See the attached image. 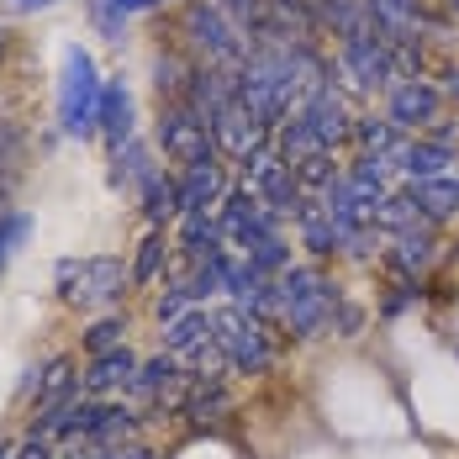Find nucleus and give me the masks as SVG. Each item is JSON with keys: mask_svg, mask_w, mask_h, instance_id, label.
Segmentation results:
<instances>
[{"mask_svg": "<svg viewBox=\"0 0 459 459\" xmlns=\"http://www.w3.org/2000/svg\"><path fill=\"white\" fill-rule=\"evenodd\" d=\"M58 296L69 301V307H80V312H106V307H117L122 296H127V285H133V270L117 259V254H91V259H58Z\"/></svg>", "mask_w": 459, "mask_h": 459, "instance_id": "obj_1", "label": "nucleus"}, {"mask_svg": "<svg viewBox=\"0 0 459 459\" xmlns=\"http://www.w3.org/2000/svg\"><path fill=\"white\" fill-rule=\"evenodd\" d=\"M100 91H106V80L95 74V58L80 43H69L64 48V69H58V133L64 138H95Z\"/></svg>", "mask_w": 459, "mask_h": 459, "instance_id": "obj_2", "label": "nucleus"}, {"mask_svg": "<svg viewBox=\"0 0 459 459\" xmlns=\"http://www.w3.org/2000/svg\"><path fill=\"white\" fill-rule=\"evenodd\" d=\"M185 38H190V48L201 53V64H212V69H243V58H248V27L232 16V11H222L217 0H190L185 5Z\"/></svg>", "mask_w": 459, "mask_h": 459, "instance_id": "obj_3", "label": "nucleus"}, {"mask_svg": "<svg viewBox=\"0 0 459 459\" xmlns=\"http://www.w3.org/2000/svg\"><path fill=\"white\" fill-rule=\"evenodd\" d=\"M280 290H285V327L296 338H322L333 327V317H338V285H327L322 270L290 264L280 275Z\"/></svg>", "mask_w": 459, "mask_h": 459, "instance_id": "obj_4", "label": "nucleus"}, {"mask_svg": "<svg viewBox=\"0 0 459 459\" xmlns=\"http://www.w3.org/2000/svg\"><path fill=\"white\" fill-rule=\"evenodd\" d=\"M212 317H217V349H222V359H228L232 375H264V369H270L275 349H270L264 322L254 317V312H243L238 301H228V307L212 312Z\"/></svg>", "mask_w": 459, "mask_h": 459, "instance_id": "obj_5", "label": "nucleus"}, {"mask_svg": "<svg viewBox=\"0 0 459 459\" xmlns=\"http://www.w3.org/2000/svg\"><path fill=\"white\" fill-rule=\"evenodd\" d=\"M327 69H338V80L359 95H375V91H391V85H396V58H391V43H385L380 32H365V38L338 43V53H333Z\"/></svg>", "mask_w": 459, "mask_h": 459, "instance_id": "obj_6", "label": "nucleus"}, {"mask_svg": "<svg viewBox=\"0 0 459 459\" xmlns=\"http://www.w3.org/2000/svg\"><path fill=\"white\" fill-rule=\"evenodd\" d=\"M159 148L180 169H206V164L222 159L217 143H212V122L201 111H190V106H164V117H159Z\"/></svg>", "mask_w": 459, "mask_h": 459, "instance_id": "obj_7", "label": "nucleus"}, {"mask_svg": "<svg viewBox=\"0 0 459 459\" xmlns=\"http://www.w3.org/2000/svg\"><path fill=\"white\" fill-rule=\"evenodd\" d=\"M307 133H312V143H317L322 153H338L343 143L354 138V122H349V106L338 100V91L333 85H322V91H312L296 111H290Z\"/></svg>", "mask_w": 459, "mask_h": 459, "instance_id": "obj_8", "label": "nucleus"}, {"mask_svg": "<svg viewBox=\"0 0 459 459\" xmlns=\"http://www.w3.org/2000/svg\"><path fill=\"white\" fill-rule=\"evenodd\" d=\"M212 143H217V153L222 159H254V153H264L270 148V127L243 106V100H228L217 117H212Z\"/></svg>", "mask_w": 459, "mask_h": 459, "instance_id": "obj_9", "label": "nucleus"}, {"mask_svg": "<svg viewBox=\"0 0 459 459\" xmlns=\"http://www.w3.org/2000/svg\"><path fill=\"white\" fill-rule=\"evenodd\" d=\"M438 111H444V91L428 85V80H396L385 91V117L402 133H428L438 122Z\"/></svg>", "mask_w": 459, "mask_h": 459, "instance_id": "obj_10", "label": "nucleus"}, {"mask_svg": "<svg viewBox=\"0 0 459 459\" xmlns=\"http://www.w3.org/2000/svg\"><path fill=\"white\" fill-rule=\"evenodd\" d=\"M74 396H85L80 391V375H74V359L69 354H58V359H48L38 369V396H32V433L43 428L48 417H58Z\"/></svg>", "mask_w": 459, "mask_h": 459, "instance_id": "obj_11", "label": "nucleus"}, {"mask_svg": "<svg viewBox=\"0 0 459 459\" xmlns=\"http://www.w3.org/2000/svg\"><path fill=\"white\" fill-rule=\"evenodd\" d=\"M180 185V217H206V212H217L222 206V195H228L232 185L222 175V164H206V169H180L175 175Z\"/></svg>", "mask_w": 459, "mask_h": 459, "instance_id": "obj_12", "label": "nucleus"}, {"mask_svg": "<svg viewBox=\"0 0 459 459\" xmlns=\"http://www.w3.org/2000/svg\"><path fill=\"white\" fill-rule=\"evenodd\" d=\"M133 375H138V359H133V349L122 343V349H111V354H95L91 369L80 375V391L100 402V396H111V391L133 385Z\"/></svg>", "mask_w": 459, "mask_h": 459, "instance_id": "obj_13", "label": "nucleus"}, {"mask_svg": "<svg viewBox=\"0 0 459 459\" xmlns=\"http://www.w3.org/2000/svg\"><path fill=\"white\" fill-rule=\"evenodd\" d=\"M95 133L106 138V148H111V153H122V148L133 143V95H127V85H122V80H106Z\"/></svg>", "mask_w": 459, "mask_h": 459, "instance_id": "obj_14", "label": "nucleus"}, {"mask_svg": "<svg viewBox=\"0 0 459 459\" xmlns=\"http://www.w3.org/2000/svg\"><path fill=\"white\" fill-rule=\"evenodd\" d=\"M232 407V391L222 375H190L185 380V396H180V417L190 422H212V417H222Z\"/></svg>", "mask_w": 459, "mask_h": 459, "instance_id": "obj_15", "label": "nucleus"}, {"mask_svg": "<svg viewBox=\"0 0 459 459\" xmlns=\"http://www.w3.org/2000/svg\"><path fill=\"white\" fill-rule=\"evenodd\" d=\"M449 164H459L455 148H444V143H433V138L407 143V148H402V159H396V169H402V175H407L412 185H422V180H444V175H449Z\"/></svg>", "mask_w": 459, "mask_h": 459, "instance_id": "obj_16", "label": "nucleus"}, {"mask_svg": "<svg viewBox=\"0 0 459 459\" xmlns=\"http://www.w3.org/2000/svg\"><path fill=\"white\" fill-rule=\"evenodd\" d=\"M433 248H438L433 228H412V232H396V238H391L385 259H391V270H396L402 280H417L428 264H433Z\"/></svg>", "mask_w": 459, "mask_h": 459, "instance_id": "obj_17", "label": "nucleus"}, {"mask_svg": "<svg viewBox=\"0 0 459 459\" xmlns=\"http://www.w3.org/2000/svg\"><path fill=\"white\" fill-rule=\"evenodd\" d=\"M111 164H117V169H111V180L122 185L127 195H143L148 185H153L159 175H164V169L153 164V148H148V143H138V138L127 143L122 153H111Z\"/></svg>", "mask_w": 459, "mask_h": 459, "instance_id": "obj_18", "label": "nucleus"}, {"mask_svg": "<svg viewBox=\"0 0 459 459\" xmlns=\"http://www.w3.org/2000/svg\"><path fill=\"white\" fill-rule=\"evenodd\" d=\"M407 195L417 201V212H422V222H428V228L449 222V217L459 212V180H455V175H444V180H422V185H412Z\"/></svg>", "mask_w": 459, "mask_h": 459, "instance_id": "obj_19", "label": "nucleus"}, {"mask_svg": "<svg viewBox=\"0 0 459 459\" xmlns=\"http://www.w3.org/2000/svg\"><path fill=\"white\" fill-rule=\"evenodd\" d=\"M217 248H228V238H222V222H217V212H206V217H180V254L190 259V264L212 259Z\"/></svg>", "mask_w": 459, "mask_h": 459, "instance_id": "obj_20", "label": "nucleus"}, {"mask_svg": "<svg viewBox=\"0 0 459 459\" xmlns=\"http://www.w3.org/2000/svg\"><path fill=\"white\" fill-rule=\"evenodd\" d=\"M296 228H301V243H307L317 259H327V254H338V248H343V232H338V222L322 212V201H312V206L296 217Z\"/></svg>", "mask_w": 459, "mask_h": 459, "instance_id": "obj_21", "label": "nucleus"}, {"mask_svg": "<svg viewBox=\"0 0 459 459\" xmlns=\"http://www.w3.org/2000/svg\"><path fill=\"white\" fill-rule=\"evenodd\" d=\"M138 201H143L148 228H169V222H180V185H175V175H159Z\"/></svg>", "mask_w": 459, "mask_h": 459, "instance_id": "obj_22", "label": "nucleus"}, {"mask_svg": "<svg viewBox=\"0 0 459 459\" xmlns=\"http://www.w3.org/2000/svg\"><path fill=\"white\" fill-rule=\"evenodd\" d=\"M354 138H359L365 153H385V159H402V148H407V133L391 127V117H365V122H354Z\"/></svg>", "mask_w": 459, "mask_h": 459, "instance_id": "obj_23", "label": "nucleus"}, {"mask_svg": "<svg viewBox=\"0 0 459 459\" xmlns=\"http://www.w3.org/2000/svg\"><path fill=\"white\" fill-rule=\"evenodd\" d=\"M349 169H338V153H312V159H301L296 164V180H301V190L312 195V201H322L333 185L343 180Z\"/></svg>", "mask_w": 459, "mask_h": 459, "instance_id": "obj_24", "label": "nucleus"}, {"mask_svg": "<svg viewBox=\"0 0 459 459\" xmlns=\"http://www.w3.org/2000/svg\"><path fill=\"white\" fill-rule=\"evenodd\" d=\"M190 74H195V64H185L180 53H164V58L153 64V91L164 95V106H180V100H185Z\"/></svg>", "mask_w": 459, "mask_h": 459, "instance_id": "obj_25", "label": "nucleus"}, {"mask_svg": "<svg viewBox=\"0 0 459 459\" xmlns=\"http://www.w3.org/2000/svg\"><path fill=\"white\" fill-rule=\"evenodd\" d=\"M375 228L385 232V238H396V232L428 228V222H422V212H417L412 195H385V201H380V212H375Z\"/></svg>", "mask_w": 459, "mask_h": 459, "instance_id": "obj_26", "label": "nucleus"}, {"mask_svg": "<svg viewBox=\"0 0 459 459\" xmlns=\"http://www.w3.org/2000/svg\"><path fill=\"white\" fill-rule=\"evenodd\" d=\"M164 259H169V238H164V228H148V238L138 243V259H133V285H153Z\"/></svg>", "mask_w": 459, "mask_h": 459, "instance_id": "obj_27", "label": "nucleus"}, {"mask_svg": "<svg viewBox=\"0 0 459 459\" xmlns=\"http://www.w3.org/2000/svg\"><path fill=\"white\" fill-rule=\"evenodd\" d=\"M243 259H248V270H254L259 280H280L285 270H290V243H285V238H270V243L248 248Z\"/></svg>", "mask_w": 459, "mask_h": 459, "instance_id": "obj_28", "label": "nucleus"}, {"mask_svg": "<svg viewBox=\"0 0 459 459\" xmlns=\"http://www.w3.org/2000/svg\"><path fill=\"white\" fill-rule=\"evenodd\" d=\"M27 238H32V212H22V206H5V212H0V275H5L11 254H16Z\"/></svg>", "mask_w": 459, "mask_h": 459, "instance_id": "obj_29", "label": "nucleus"}, {"mask_svg": "<svg viewBox=\"0 0 459 459\" xmlns=\"http://www.w3.org/2000/svg\"><path fill=\"white\" fill-rule=\"evenodd\" d=\"M122 343H127V317H117V312H111V317H100L91 327V333H85V354H111V349H122Z\"/></svg>", "mask_w": 459, "mask_h": 459, "instance_id": "obj_30", "label": "nucleus"}, {"mask_svg": "<svg viewBox=\"0 0 459 459\" xmlns=\"http://www.w3.org/2000/svg\"><path fill=\"white\" fill-rule=\"evenodd\" d=\"M27 153V127L0 117V180H16V164Z\"/></svg>", "mask_w": 459, "mask_h": 459, "instance_id": "obj_31", "label": "nucleus"}, {"mask_svg": "<svg viewBox=\"0 0 459 459\" xmlns=\"http://www.w3.org/2000/svg\"><path fill=\"white\" fill-rule=\"evenodd\" d=\"M190 307H201V301L190 296V285L180 280V285H164V290H159V301H153V317H159V327H164V322L185 317Z\"/></svg>", "mask_w": 459, "mask_h": 459, "instance_id": "obj_32", "label": "nucleus"}, {"mask_svg": "<svg viewBox=\"0 0 459 459\" xmlns=\"http://www.w3.org/2000/svg\"><path fill=\"white\" fill-rule=\"evenodd\" d=\"M85 11H91V22H95L100 38L122 43V32H127V11H117V0H85Z\"/></svg>", "mask_w": 459, "mask_h": 459, "instance_id": "obj_33", "label": "nucleus"}, {"mask_svg": "<svg viewBox=\"0 0 459 459\" xmlns=\"http://www.w3.org/2000/svg\"><path fill=\"white\" fill-rule=\"evenodd\" d=\"M217 5H222V11H232L243 27H254V22H259V11H264V0H217Z\"/></svg>", "mask_w": 459, "mask_h": 459, "instance_id": "obj_34", "label": "nucleus"}, {"mask_svg": "<svg viewBox=\"0 0 459 459\" xmlns=\"http://www.w3.org/2000/svg\"><path fill=\"white\" fill-rule=\"evenodd\" d=\"M11 459H58V455H53V444H48L43 433H32L27 444H16V455Z\"/></svg>", "mask_w": 459, "mask_h": 459, "instance_id": "obj_35", "label": "nucleus"}, {"mask_svg": "<svg viewBox=\"0 0 459 459\" xmlns=\"http://www.w3.org/2000/svg\"><path fill=\"white\" fill-rule=\"evenodd\" d=\"M100 459H159L148 444H117V449H100Z\"/></svg>", "mask_w": 459, "mask_h": 459, "instance_id": "obj_36", "label": "nucleus"}, {"mask_svg": "<svg viewBox=\"0 0 459 459\" xmlns=\"http://www.w3.org/2000/svg\"><path fill=\"white\" fill-rule=\"evenodd\" d=\"M153 5H169V0H117V11H127V16H138V11H153Z\"/></svg>", "mask_w": 459, "mask_h": 459, "instance_id": "obj_37", "label": "nucleus"}, {"mask_svg": "<svg viewBox=\"0 0 459 459\" xmlns=\"http://www.w3.org/2000/svg\"><path fill=\"white\" fill-rule=\"evenodd\" d=\"M58 459H100V449H91V444H74V449H64Z\"/></svg>", "mask_w": 459, "mask_h": 459, "instance_id": "obj_38", "label": "nucleus"}, {"mask_svg": "<svg viewBox=\"0 0 459 459\" xmlns=\"http://www.w3.org/2000/svg\"><path fill=\"white\" fill-rule=\"evenodd\" d=\"M5 53H11V27L0 22V64H5Z\"/></svg>", "mask_w": 459, "mask_h": 459, "instance_id": "obj_39", "label": "nucleus"}, {"mask_svg": "<svg viewBox=\"0 0 459 459\" xmlns=\"http://www.w3.org/2000/svg\"><path fill=\"white\" fill-rule=\"evenodd\" d=\"M11 455H16V444H0V459H11Z\"/></svg>", "mask_w": 459, "mask_h": 459, "instance_id": "obj_40", "label": "nucleus"}, {"mask_svg": "<svg viewBox=\"0 0 459 459\" xmlns=\"http://www.w3.org/2000/svg\"><path fill=\"white\" fill-rule=\"evenodd\" d=\"M16 5H22V11H38V0H16Z\"/></svg>", "mask_w": 459, "mask_h": 459, "instance_id": "obj_41", "label": "nucleus"}, {"mask_svg": "<svg viewBox=\"0 0 459 459\" xmlns=\"http://www.w3.org/2000/svg\"><path fill=\"white\" fill-rule=\"evenodd\" d=\"M444 5H449V11H455V16H459V0H444Z\"/></svg>", "mask_w": 459, "mask_h": 459, "instance_id": "obj_42", "label": "nucleus"}, {"mask_svg": "<svg viewBox=\"0 0 459 459\" xmlns=\"http://www.w3.org/2000/svg\"><path fill=\"white\" fill-rule=\"evenodd\" d=\"M43 5H53V0H38V11H43Z\"/></svg>", "mask_w": 459, "mask_h": 459, "instance_id": "obj_43", "label": "nucleus"}]
</instances>
